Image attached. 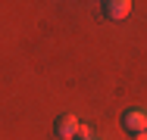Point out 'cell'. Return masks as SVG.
<instances>
[{"instance_id": "5", "label": "cell", "mask_w": 147, "mask_h": 140, "mask_svg": "<svg viewBox=\"0 0 147 140\" xmlns=\"http://www.w3.org/2000/svg\"><path fill=\"white\" fill-rule=\"evenodd\" d=\"M131 140H147V134H141V137H131Z\"/></svg>"}, {"instance_id": "4", "label": "cell", "mask_w": 147, "mask_h": 140, "mask_svg": "<svg viewBox=\"0 0 147 140\" xmlns=\"http://www.w3.org/2000/svg\"><path fill=\"white\" fill-rule=\"evenodd\" d=\"M75 137H78V140H91V128H88V125H82V128H78V134H75Z\"/></svg>"}, {"instance_id": "1", "label": "cell", "mask_w": 147, "mask_h": 140, "mask_svg": "<svg viewBox=\"0 0 147 140\" xmlns=\"http://www.w3.org/2000/svg\"><path fill=\"white\" fill-rule=\"evenodd\" d=\"M122 128H125L131 137L147 134V112L144 109H125L122 112Z\"/></svg>"}, {"instance_id": "6", "label": "cell", "mask_w": 147, "mask_h": 140, "mask_svg": "<svg viewBox=\"0 0 147 140\" xmlns=\"http://www.w3.org/2000/svg\"><path fill=\"white\" fill-rule=\"evenodd\" d=\"M91 140H94V137H91Z\"/></svg>"}, {"instance_id": "2", "label": "cell", "mask_w": 147, "mask_h": 140, "mask_svg": "<svg viewBox=\"0 0 147 140\" xmlns=\"http://www.w3.org/2000/svg\"><path fill=\"white\" fill-rule=\"evenodd\" d=\"M78 128H82V121L72 115V112H66V115H59L57 118V125H53V131H57V137L63 140H72L75 134H78Z\"/></svg>"}, {"instance_id": "3", "label": "cell", "mask_w": 147, "mask_h": 140, "mask_svg": "<svg viewBox=\"0 0 147 140\" xmlns=\"http://www.w3.org/2000/svg\"><path fill=\"white\" fill-rule=\"evenodd\" d=\"M100 6H103V16L113 19V22H122V19L131 13V0H107V3H100Z\"/></svg>"}]
</instances>
